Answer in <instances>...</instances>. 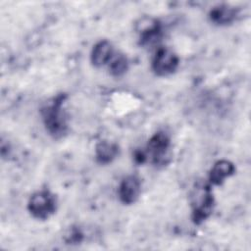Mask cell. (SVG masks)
I'll list each match as a JSON object with an SVG mask.
<instances>
[{
  "label": "cell",
  "instance_id": "4",
  "mask_svg": "<svg viewBox=\"0 0 251 251\" xmlns=\"http://www.w3.org/2000/svg\"><path fill=\"white\" fill-rule=\"evenodd\" d=\"M171 140L164 131L154 133L146 146L145 157H149L155 166H165L171 158Z\"/></svg>",
  "mask_w": 251,
  "mask_h": 251
},
{
  "label": "cell",
  "instance_id": "5",
  "mask_svg": "<svg viewBox=\"0 0 251 251\" xmlns=\"http://www.w3.org/2000/svg\"><path fill=\"white\" fill-rule=\"evenodd\" d=\"M179 65L177 55L167 47L157 49L152 60V71L159 76H167L174 74Z\"/></svg>",
  "mask_w": 251,
  "mask_h": 251
},
{
  "label": "cell",
  "instance_id": "7",
  "mask_svg": "<svg viewBox=\"0 0 251 251\" xmlns=\"http://www.w3.org/2000/svg\"><path fill=\"white\" fill-rule=\"evenodd\" d=\"M141 193V181L136 176L130 175L126 176L118 188L119 198L122 203L130 205L135 203Z\"/></svg>",
  "mask_w": 251,
  "mask_h": 251
},
{
  "label": "cell",
  "instance_id": "11",
  "mask_svg": "<svg viewBox=\"0 0 251 251\" xmlns=\"http://www.w3.org/2000/svg\"><path fill=\"white\" fill-rule=\"evenodd\" d=\"M119 155V146L109 141H101L96 145L95 156L100 164H109Z\"/></svg>",
  "mask_w": 251,
  "mask_h": 251
},
{
  "label": "cell",
  "instance_id": "9",
  "mask_svg": "<svg viewBox=\"0 0 251 251\" xmlns=\"http://www.w3.org/2000/svg\"><path fill=\"white\" fill-rule=\"evenodd\" d=\"M235 172L234 165L228 160H220L214 164L209 173V182L213 185H221Z\"/></svg>",
  "mask_w": 251,
  "mask_h": 251
},
{
  "label": "cell",
  "instance_id": "12",
  "mask_svg": "<svg viewBox=\"0 0 251 251\" xmlns=\"http://www.w3.org/2000/svg\"><path fill=\"white\" fill-rule=\"evenodd\" d=\"M109 73L113 76H122L124 75L128 69V61L125 54L120 52H115L110 62L107 65Z\"/></svg>",
  "mask_w": 251,
  "mask_h": 251
},
{
  "label": "cell",
  "instance_id": "8",
  "mask_svg": "<svg viewBox=\"0 0 251 251\" xmlns=\"http://www.w3.org/2000/svg\"><path fill=\"white\" fill-rule=\"evenodd\" d=\"M115 52L113 45L108 40H101L97 42L93 46L90 54L92 65L96 68L107 66Z\"/></svg>",
  "mask_w": 251,
  "mask_h": 251
},
{
  "label": "cell",
  "instance_id": "3",
  "mask_svg": "<svg viewBox=\"0 0 251 251\" xmlns=\"http://www.w3.org/2000/svg\"><path fill=\"white\" fill-rule=\"evenodd\" d=\"M56 197L49 190H39L34 192L27 202L28 212L37 220L49 219L56 212Z\"/></svg>",
  "mask_w": 251,
  "mask_h": 251
},
{
  "label": "cell",
  "instance_id": "6",
  "mask_svg": "<svg viewBox=\"0 0 251 251\" xmlns=\"http://www.w3.org/2000/svg\"><path fill=\"white\" fill-rule=\"evenodd\" d=\"M136 31L139 34L140 44L144 47L156 45L162 37V26L158 20L143 18L136 23Z\"/></svg>",
  "mask_w": 251,
  "mask_h": 251
},
{
  "label": "cell",
  "instance_id": "1",
  "mask_svg": "<svg viewBox=\"0 0 251 251\" xmlns=\"http://www.w3.org/2000/svg\"><path fill=\"white\" fill-rule=\"evenodd\" d=\"M65 94H59L47 102L41 109V116L46 130L54 138L63 137L68 130L67 115L64 110Z\"/></svg>",
  "mask_w": 251,
  "mask_h": 251
},
{
  "label": "cell",
  "instance_id": "2",
  "mask_svg": "<svg viewBox=\"0 0 251 251\" xmlns=\"http://www.w3.org/2000/svg\"><path fill=\"white\" fill-rule=\"evenodd\" d=\"M192 208V221L196 225H200L207 220L213 212L215 201L210 184L197 183L193 188L190 196Z\"/></svg>",
  "mask_w": 251,
  "mask_h": 251
},
{
  "label": "cell",
  "instance_id": "10",
  "mask_svg": "<svg viewBox=\"0 0 251 251\" xmlns=\"http://www.w3.org/2000/svg\"><path fill=\"white\" fill-rule=\"evenodd\" d=\"M210 20L216 25H226L231 24L237 17V11L228 5H219L211 10Z\"/></svg>",
  "mask_w": 251,
  "mask_h": 251
}]
</instances>
